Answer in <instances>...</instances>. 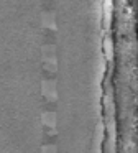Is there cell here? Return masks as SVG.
I'll return each instance as SVG.
<instances>
[{
    "label": "cell",
    "mask_w": 138,
    "mask_h": 153,
    "mask_svg": "<svg viewBox=\"0 0 138 153\" xmlns=\"http://www.w3.org/2000/svg\"><path fill=\"white\" fill-rule=\"evenodd\" d=\"M104 130H107L105 153H117V122H115L114 115H105Z\"/></svg>",
    "instance_id": "cell-1"
},
{
    "label": "cell",
    "mask_w": 138,
    "mask_h": 153,
    "mask_svg": "<svg viewBox=\"0 0 138 153\" xmlns=\"http://www.w3.org/2000/svg\"><path fill=\"white\" fill-rule=\"evenodd\" d=\"M43 66L48 73L54 74L58 69V58H56V48L54 45H46L43 46Z\"/></svg>",
    "instance_id": "cell-2"
},
{
    "label": "cell",
    "mask_w": 138,
    "mask_h": 153,
    "mask_svg": "<svg viewBox=\"0 0 138 153\" xmlns=\"http://www.w3.org/2000/svg\"><path fill=\"white\" fill-rule=\"evenodd\" d=\"M41 94L48 102H54L58 99V87L53 79H43L41 81Z\"/></svg>",
    "instance_id": "cell-3"
},
{
    "label": "cell",
    "mask_w": 138,
    "mask_h": 153,
    "mask_svg": "<svg viewBox=\"0 0 138 153\" xmlns=\"http://www.w3.org/2000/svg\"><path fill=\"white\" fill-rule=\"evenodd\" d=\"M41 120H43V125L48 128V132L51 133H56V122H58V119H56V114L51 112V110H46V112H43L41 115Z\"/></svg>",
    "instance_id": "cell-4"
},
{
    "label": "cell",
    "mask_w": 138,
    "mask_h": 153,
    "mask_svg": "<svg viewBox=\"0 0 138 153\" xmlns=\"http://www.w3.org/2000/svg\"><path fill=\"white\" fill-rule=\"evenodd\" d=\"M41 23H43V27L49 28V30H56V15L53 12H43Z\"/></svg>",
    "instance_id": "cell-5"
},
{
    "label": "cell",
    "mask_w": 138,
    "mask_h": 153,
    "mask_svg": "<svg viewBox=\"0 0 138 153\" xmlns=\"http://www.w3.org/2000/svg\"><path fill=\"white\" fill-rule=\"evenodd\" d=\"M112 10H114V0H104V28L110 27Z\"/></svg>",
    "instance_id": "cell-6"
},
{
    "label": "cell",
    "mask_w": 138,
    "mask_h": 153,
    "mask_svg": "<svg viewBox=\"0 0 138 153\" xmlns=\"http://www.w3.org/2000/svg\"><path fill=\"white\" fill-rule=\"evenodd\" d=\"M104 53H105V59L107 61L114 59V43H112V40L108 36L104 40Z\"/></svg>",
    "instance_id": "cell-7"
},
{
    "label": "cell",
    "mask_w": 138,
    "mask_h": 153,
    "mask_svg": "<svg viewBox=\"0 0 138 153\" xmlns=\"http://www.w3.org/2000/svg\"><path fill=\"white\" fill-rule=\"evenodd\" d=\"M41 153H58V152H56V146L54 145H45L41 148Z\"/></svg>",
    "instance_id": "cell-8"
}]
</instances>
